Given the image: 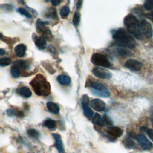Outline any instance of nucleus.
<instances>
[{
	"label": "nucleus",
	"instance_id": "obj_9",
	"mask_svg": "<svg viewBox=\"0 0 153 153\" xmlns=\"http://www.w3.org/2000/svg\"><path fill=\"white\" fill-rule=\"evenodd\" d=\"M92 73L94 76L101 79H110L112 76L111 72H110L109 71L98 67L93 68L92 70Z\"/></svg>",
	"mask_w": 153,
	"mask_h": 153
},
{
	"label": "nucleus",
	"instance_id": "obj_39",
	"mask_svg": "<svg viewBox=\"0 0 153 153\" xmlns=\"http://www.w3.org/2000/svg\"><path fill=\"white\" fill-rule=\"evenodd\" d=\"M151 122H152V125H153V118L151 119Z\"/></svg>",
	"mask_w": 153,
	"mask_h": 153
},
{
	"label": "nucleus",
	"instance_id": "obj_33",
	"mask_svg": "<svg viewBox=\"0 0 153 153\" xmlns=\"http://www.w3.org/2000/svg\"><path fill=\"white\" fill-rule=\"evenodd\" d=\"M17 11L20 13L21 14L26 16V17L27 18H31V15L30 14V13L27 11V10L23 8H19L18 10H17Z\"/></svg>",
	"mask_w": 153,
	"mask_h": 153
},
{
	"label": "nucleus",
	"instance_id": "obj_11",
	"mask_svg": "<svg viewBox=\"0 0 153 153\" xmlns=\"http://www.w3.org/2000/svg\"><path fill=\"white\" fill-rule=\"evenodd\" d=\"M125 66L132 71H138L142 67V64L137 60L128 59L125 63Z\"/></svg>",
	"mask_w": 153,
	"mask_h": 153
},
{
	"label": "nucleus",
	"instance_id": "obj_10",
	"mask_svg": "<svg viewBox=\"0 0 153 153\" xmlns=\"http://www.w3.org/2000/svg\"><path fill=\"white\" fill-rule=\"evenodd\" d=\"M137 142L144 150H149L153 147L152 143L143 134H139L136 137Z\"/></svg>",
	"mask_w": 153,
	"mask_h": 153
},
{
	"label": "nucleus",
	"instance_id": "obj_25",
	"mask_svg": "<svg viewBox=\"0 0 153 153\" xmlns=\"http://www.w3.org/2000/svg\"><path fill=\"white\" fill-rule=\"evenodd\" d=\"M69 13H70V9L69 7L66 5L63 6L60 10V14L63 18L68 17V15L69 14Z\"/></svg>",
	"mask_w": 153,
	"mask_h": 153
},
{
	"label": "nucleus",
	"instance_id": "obj_32",
	"mask_svg": "<svg viewBox=\"0 0 153 153\" xmlns=\"http://www.w3.org/2000/svg\"><path fill=\"white\" fill-rule=\"evenodd\" d=\"M124 145L128 148H131L134 146V143L130 138H126L123 140Z\"/></svg>",
	"mask_w": 153,
	"mask_h": 153
},
{
	"label": "nucleus",
	"instance_id": "obj_18",
	"mask_svg": "<svg viewBox=\"0 0 153 153\" xmlns=\"http://www.w3.org/2000/svg\"><path fill=\"white\" fill-rule=\"evenodd\" d=\"M46 105L48 110L51 113H53L54 114H58L59 113L60 108L57 105V104L53 102H48L47 103Z\"/></svg>",
	"mask_w": 153,
	"mask_h": 153
},
{
	"label": "nucleus",
	"instance_id": "obj_4",
	"mask_svg": "<svg viewBox=\"0 0 153 153\" xmlns=\"http://www.w3.org/2000/svg\"><path fill=\"white\" fill-rule=\"evenodd\" d=\"M91 92L95 96L108 97L110 96L109 89L103 84L99 82H93L90 84Z\"/></svg>",
	"mask_w": 153,
	"mask_h": 153
},
{
	"label": "nucleus",
	"instance_id": "obj_19",
	"mask_svg": "<svg viewBox=\"0 0 153 153\" xmlns=\"http://www.w3.org/2000/svg\"><path fill=\"white\" fill-rule=\"evenodd\" d=\"M17 92L19 94L22 96V97L28 98L32 96V92L30 89L27 87H22L19 88L17 90Z\"/></svg>",
	"mask_w": 153,
	"mask_h": 153
},
{
	"label": "nucleus",
	"instance_id": "obj_21",
	"mask_svg": "<svg viewBox=\"0 0 153 153\" xmlns=\"http://www.w3.org/2000/svg\"><path fill=\"white\" fill-rule=\"evenodd\" d=\"M43 124L45 127H46L47 128H48L49 130H54L57 126L56 122L54 120L50 119V118H48V119L45 120L44 121Z\"/></svg>",
	"mask_w": 153,
	"mask_h": 153
},
{
	"label": "nucleus",
	"instance_id": "obj_6",
	"mask_svg": "<svg viewBox=\"0 0 153 153\" xmlns=\"http://www.w3.org/2000/svg\"><path fill=\"white\" fill-rule=\"evenodd\" d=\"M48 24V22H43L40 19H38L36 21V27L37 32L38 33H40L42 37L45 38L46 39H51L52 38V35L50 32V30L47 28L45 25Z\"/></svg>",
	"mask_w": 153,
	"mask_h": 153
},
{
	"label": "nucleus",
	"instance_id": "obj_27",
	"mask_svg": "<svg viewBox=\"0 0 153 153\" xmlns=\"http://www.w3.org/2000/svg\"><path fill=\"white\" fill-rule=\"evenodd\" d=\"M27 133L29 136L33 138H38L39 136V132L34 128H29L27 130Z\"/></svg>",
	"mask_w": 153,
	"mask_h": 153
},
{
	"label": "nucleus",
	"instance_id": "obj_17",
	"mask_svg": "<svg viewBox=\"0 0 153 153\" xmlns=\"http://www.w3.org/2000/svg\"><path fill=\"white\" fill-rule=\"evenodd\" d=\"M26 50V47L23 44H18L15 47L14 51L16 56L19 57H22L25 56Z\"/></svg>",
	"mask_w": 153,
	"mask_h": 153
},
{
	"label": "nucleus",
	"instance_id": "obj_2",
	"mask_svg": "<svg viewBox=\"0 0 153 153\" xmlns=\"http://www.w3.org/2000/svg\"><path fill=\"white\" fill-rule=\"evenodd\" d=\"M35 93L38 96H48L50 93V85L44 75L38 74L30 82Z\"/></svg>",
	"mask_w": 153,
	"mask_h": 153
},
{
	"label": "nucleus",
	"instance_id": "obj_16",
	"mask_svg": "<svg viewBox=\"0 0 153 153\" xmlns=\"http://www.w3.org/2000/svg\"><path fill=\"white\" fill-rule=\"evenodd\" d=\"M114 51L115 52V53L118 56H129L131 54V53L127 50L126 48L125 47H115Z\"/></svg>",
	"mask_w": 153,
	"mask_h": 153
},
{
	"label": "nucleus",
	"instance_id": "obj_24",
	"mask_svg": "<svg viewBox=\"0 0 153 153\" xmlns=\"http://www.w3.org/2000/svg\"><path fill=\"white\" fill-rule=\"evenodd\" d=\"M11 74L14 78H19L20 76V68L17 66H13L10 70Z\"/></svg>",
	"mask_w": 153,
	"mask_h": 153
},
{
	"label": "nucleus",
	"instance_id": "obj_1",
	"mask_svg": "<svg viewBox=\"0 0 153 153\" xmlns=\"http://www.w3.org/2000/svg\"><path fill=\"white\" fill-rule=\"evenodd\" d=\"M113 39L116 44L120 46L128 48H134L136 42L131 34L124 29H118L113 33Z\"/></svg>",
	"mask_w": 153,
	"mask_h": 153
},
{
	"label": "nucleus",
	"instance_id": "obj_35",
	"mask_svg": "<svg viewBox=\"0 0 153 153\" xmlns=\"http://www.w3.org/2000/svg\"><path fill=\"white\" fill-rule=\"evenodd\" d=\"M51 2L54 6H57L60 3V1H59V0H53V1H51Z\"/></svg>",
	"mask_w": 153,
	"mask_h": 153
},
{
	"label": "nucleus",
	"instance_id": "obj_23",
	"mask_svg": "<svg viewBox=\"0 0 153 153\" xmlns=\"http://www.w3.org/2000/svg\"><path fill=\"white\" fill-rule=\"evenodd\" d=\"M14 66H17L23 69H27L29 68V64L25 60H17L13 63Z\"/></svg>",
	"mask_w": 153,
	"mask_h": 153
},
{
	"label": "nucleus",
	"instance_id": "obj_13",
	"mask_svg": "<svg viewBox=\"0 0 153 153\" xmlns=\"http://www.w3.org/2000/svg\"><path fill=\"white\" fill-rule=\"evenodd\" d=\"M106 133L113 138L121 137L123 134V130L118 127H109L106 129Z\"/></svg>",
	"mask_w": 153,
	"mask_h": 153
},
{
	"label": "nucleus",
	"instance_id": "obj_8",
	"mask_svg": "<svg viewBox=\"0 0 153 153\" xmlns=\"http://www.w3.org/2000/svg\"><path fill=\"white\" fill-rule=\"evenodd\" d=\"M140 30L143 36L149 39L152 36V28L151 25L146 20H142L140 22Z\"/></svg>",
	"mask_w": 153,
	"mask_h": 153
},
{
	"label": "nucleus",
	"instance_id": "obj_37",
	"mask_svg": "<svg viewBox=\"0 0 153 153\" xmlns=\"http://www.w3.org/2000/svg\"><path fill=\"white\" fill-rule=\"evenodd\" d=\"M5 50H4L2 48H1L0 49V55H3L4 54H5Z\"/></svg>",
	"mask_w": 153,
	"mask_h": 153
},
{
	"label": "nucleus",
	"instance_id": "obj_22",
	"mask_svg": "<svg viewBox=\"0 0 153 153\" xmlns=\"http://www.w3.org/2000/svg\"><path fill=\"white\" fill-rule=\"evenodd\" d=\"M93 123L98 126H103L105 125L103 119L102 118V117L97 113H96L93 117Z\"/></svg>",
	"mask_w": 153,
	"mask_h": 153
},
{
	"label": "nucleus",
	"instance_id": "obj_26",
	"mask_svg": "<svg viewBox=\"0 0 153 153\" xmlns=\"http://www.w3.org/2000/svg\"><path fill=\"white\" fill-rule=\"evenodd\" d=\"M81 20V14L78 11H76L74 13L73 19H72V23L75 26H78L80 23Z\"/></svg>",
	"mask_w": 153,
	"mask_h": 153
},
{
	"label": "nucleus",
	"instance_id": "obj_15",
	"mask_svg": "<svg viewBox=\"0 0 153 153\" xmlns=\"http://www.w3.org/2000/svg\"><path fill=\"white\" fill-rule=\"evenodd\" d=\"M52 136L54 137L55 142L54 146L58 150L59 153H65V149L63 145V142L61 139V136L57 133H53Z\"/></svg>",
	"mask_w": 153,
	"mask_h": 153
},
{
	"label": "nucleus",
	"instance_id": "obj_20",
	"mask_svg": "<svg viewBox=\"0 0 153 153\" xmlns=\"http://www.w3.org/2000/svg\"><path fill=\"white\" fill-rule=\"evenodd\" d=\"M57 81L61 85H68L71 81V78L66 75H60L57 77Z\"/></svg>",
	"mask_w": 153,
	"mask_h": 153
},
{
	"label": "nucleus",
	"instance_id": "obj_31",
	"mask_svg": "<svg viewBox=\"0 0 153 153\" xmlns=\"http://www.w3.org/2000/svg\"><path fill=\"white\" fill-rule=\"evenodd\" d=\"M103 121L105 124L107 125V126H112L114 123L112 120L109 117V116H108L107 114H105L103 117Z\"/></svg>",
	"mask_w": 153,
	"mask_h": 153
},
{
	"label": "nucleus",
	"instance_id": "obj_7",
	"mask_svg": "<svg viewBox=\"0 0 153 153\" xmlns=\"http://www.w3.org/2000/svg\"><path fill=\"white\" fill-rule=\"evenodd\" d=\"M81 105L84 115L88 119L92 118L94 116V113L89 106V98L87 95L82 96Z\"/></svg>",
	"mask_w": 153,
	"mask_h": 153
},
{
	"label": "nucleus",
	"instance_id": "obj_5",
	"mask_svg": "<svg viewBox=\"0 0 153 153\" xmlns=\"http://www.w3.org/2000/svg\"><path fill=\"white\" fill-rule=\"evenodd\" d=\"M91 62L93 65L101 67L110 68L112 66V64L106 57L99 53H95L91 56Z\"/></svg>",
	"mask_w": 153,
	"mask_h": 153
},
{
	"label": "nucleus",
	"instance_id": "obj_38",
	"mask_svg": "<svg viewBox=\"0 0 153 153\" xmlns=\"http://www.w3.org/2000/svg\"><path fill=\"white\" fill-rule=\"evenodd\" d=\"M150 18L153 20V10L151 11V13L150 14Z\"/></svg>",
	"mask_w": 153,
	"mask_h": 153
},
{
	"label": "nucleus",
	"instance_id": "obj_12",
	"mask_svg": "<svg viewBox=\"0 0 153 153\" xmlns=\"http://www.w3.org/2000/svg\"><path fill=\"white\" fill-rule=\"evenodd\" d=\"M91 107L97 111H103L106 108V103L99 99H94L90 102Z\"/></svg>",
	"mask_w": 153,
	"mask_h": 153
},
{
	"label": "nucleus",
	"instance_id": "obj_30",
	"mask_svg": "<svg viewBox=\"0 0 153 153\" xmlns=\"http://www.w3.org/2000/svg\"><path fill=\"white\" fill-rule=\"evenodd\" d=\"M140 130L143 131L147 133L149 137L153 141V129H149L145 127H142L140 128Z\"/></svg>",
	"mask_w": 153,
	"mask_h": 153
},
{
	"label": "nucleus",
	"instance_id": "obj_36",
	"mask_svg": "<svg viewBox=\"0 0 153 153\" xmlns=\"http://www.w3.org/2000/svg\"><path fill=\"white\" fill-rule=\"evenodd\" d=\"M82 1H79L77 2V4H76V7L78 9H79L81 7V5H82Z\"/></svg>",
	"mask_w": 153,
	"mask_h": 153
},
{
	"label": "nucleus",
	"instance_id": "obj_29",
	"mask_svg": "<svg viewBox=\"0 0 153 153\" xmlns=\"http://www.w3.org/2000/svg\"><path fill=\"white\" fill-rule=\"evenodd\" d=\"M143 7L146 10L148 11H152L153 10V0H149L145 1L143 4Z\"/></svg>",
	"mask_w": 153,
	"mask_h": 153
},
{
	"label": "nucleus",
	"instance_id": "obj_28",
	"mask_svg": "<svg viewBox=\"0 0 153 153\" xmlns=\"http://www.w3.org/2000/svg\"><path fill=\"white\" fill-rule=\"evenodd\" d=\"M11 63V59L9 57H4L0 59V65L1 66H6L10 65Z\"/></svg>",
	"mask_w": 153,
	"mask_h": 153
},
{
	"label": "nucleus",
	"instance_id": "obj_14",
	"mask_svg": "<svg viewBox=\"0 0 153 153\" xmlns=\"http://www.w3.org/2000/svg\"><path fill=\"white\" fill-rule=\"evenodd\" d=\"M33 40L36 46L40 50H44L46 48L47 41L46 39L42 36H38L35 34L33 35Z\"/></svg>",
	"mask_w": 153,
	"mask_h": 153
},
{
	"label": "nucleus",
	"instance_id": "obj_3",
	"mask_svg": "<svg viewBox=\"0 0 153 153\" xmlns=\"http://www.w3.org/2000/svg\"><path fill=\"white\" fill-rule=\"evenodd\" d=\"M124 24L126 27L127 31L136 38L142 39L143 35L140 30V22L138 19L133 14H129L124 19Z\"/></svg>",
	"mask_w": 153,
	"mask_h": 153
},
{
	"label": "nucleus",
	"instance_id": "obj_34",
	"mask_svg": "<svg viewBox=\"0 0 153 153\" xmlns=\"http://www.w3.org/2000/svg\"><path fill=\"white\" fill-rule=\"evenodd\" d=\"M51 17H53L54 19H58V16H57V11H56V8H53L52 11L51 12Z\"/></svg>",
	"mask_w": 153,
	"mask_h": 153
}]
</instances>
